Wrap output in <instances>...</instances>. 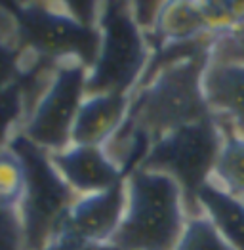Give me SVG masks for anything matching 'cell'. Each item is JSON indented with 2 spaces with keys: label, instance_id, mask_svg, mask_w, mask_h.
<instances>
[{
  "label": "cell",
  "instance_id": "1",
  "mask_svg": "<svg viewBox=\"0 0 244 250\" xmlns=\"http://www.w3.org/2000/svg\"><path fill=\"white\" fill-rule=\"evenodd\" d=\"M208 56L210 52L168 63L138 84L124 123L103 146L124 174L138 167L151 144L163 136L210 117L203 92Z\"/></svg>",
  "mask_w": 244,
  "mask_h": 250
},
{
  "label": "cell",
  "instance_id": "2",
  "mask_svg": "<svg viewBox=\"0 0 244 250\" xmlns=\"http://www.w3.org/2000/svg\"><path fill=\"white\" fill-rule=\"evenodd\" d=\"M126 208L113 245L119 250H174L189 220L182 189L168 176L134 168L124 178Z\"/></svg>",
  "mask_w": 244,
  "mask_h": 250
},
{
  "label": "cell",
  "instance_id": "3",
  "mask_svg": "<svg viewBox=\"0 0 244 250\" xmlns=\"http://www.w3.org/2000/svg\"><path fill=\"white\" fill-rule=\"evenodd\" d=\"M100 48L88 69V94L132 96L153 56L147 35L134 20L130 2H100Z\"/></svg>",
  "mask_w": 244,
  "mask_h": 250
},
{
  "label": "cell",
  "instance_id": "4",
  "mask_svg": "<svg viewBox=\"0 0 244 250\" xmlns=\"http://www.w3.org/2000/svg\"><path fill=\"white\" fill-rule=\"evenodd\" d=\"M224 138V128L210 115L151 144L136 168L168 176L182 189L189 216L201 214L199 195L212 182Z\"/></svg>",
  "mask_w": 244,
  "mask_h": 250
},
{
  "label": "cell",
  "instance_id": "5",
  "mask_svg": "<svg viewBox=\"0 0 244 250\" xmlns=\"http://www.w3.org/2000/svg\"><path fill=\"white\" fill-rule=\"evenodd\" d=\"M12 147L23 161L25 186L18 205L27 249L42 250L58 237L73 203L79 199L52 165L50 153L18 134Z\"/></svg>",
  "mask_w": 244,
  "mask_h": 250
},
{
  "label": "cell",
  "instance_id": "6",
  "mask_svg": "<svg viewBox=\"0 0 244 250\" xmlns=\"http://www.w3.org/2000/svg\"><path fill=\"white\" fill-rule=\"evenodd\" d=\"M21 31V50L50 63H81L86 69L98 56V25L81 21L67 2H35L14 8Z\"/></svg>",
  "mask_w": 244,
  "mask_h": 250
},
{
  "label": "cell",
  "instance_id": "7",
  "mask_svg": "<svg viewBox=\"0 0 244 250\" xmlns=\"http://www.w3.org/2000/svg\"><path fill=\"white\" fill-rule=\"evenodd\" d=\"M86 94L88 69L81 63H58L20 134L46 153H58L69 147Z\"/></svg>",
  "mask_w": 244,
  "mask_h": 250
},
{
  "label": "cell",
  "instance_id": "8",
  "mask_svg": "<svg viewBox=\"0 0 244 250\" xmlns=\"http://www.w3.org/2000/svg\"><path fill=\"white\" fill-rule=\"evenodd\" d=\"M203 92L210 115L224 132L244 140V58L210 48Z\"/></svg>",
  "mask_w": 244,
  "mask_h": 250
},
{
  "label": "cell",
  "instance_id": "9",
  "mask_svg": "<svg viewBox=\"0 0 244 250\" xmlns=\"http://www.w3.org/2000/svg\"><path fill=\"white\" fill-rule=\"evenodd\" d=\"M124 208V182L100 193L79 197L67 212L58 235H67L92 245H109L121 228Z\"/></svg>",
  "mask_w": 244,
  "mask_h": 250
},
{
  "label": "cell",
  "instance_id": "10",
  "mask_svg": "<svg viewBox=\"0 0 244 250\" xmlns=\"http://www.w3.org/2000/svg\"><path fill=\"white\" fill-rule=\"evenodd\" d=\"M52 165L77 197L94 195L124 182L126 174L117 167L103 147L71 144L50 153Z\"/></svg>",
  "mask_w": 244,
  "mask_h": 250
},
{
  "label": "cell",
  "instance_id": "11",
  "mask_svg": "<svg viewBox=\"0 0 244 250\" xmlns=\"http://www.w3.org/2000/svg\"><path fill=\"white\" fill-rule=\"evenodd\" d=\"M130 107V96L96 92L86 94L73 126L71 144L103 147L122 126Z\"/></svg>",
  "mask_w": 244,
  "mask_h": 250
},
{
  "label": "cell",
  "instance_id": "12",
  "mask_svg": "<svg viewBox=\"0 0 244 250\" xmlns=\"http://www.w3.org/2000/svg\"><path fill=\"white\" fill-rule=\"evenodd\" d=\"M216 37L204 14L203 2H163L153 33L147 37L153 50L170 42H187Z\"/></svg>",
  "mask_w": 244,
  "mask_h": 250
},
{
  "label": "cell",
  "instance_id": "13",
  "mask_svg": "<svg viewBox=\"0 0 244 250\" xmlns=\"http://www.w3.org/2000/svg\"><path fill=\"white\" fill-rule=\"evenodd\" d=\"M199 207L214 222L233 250H244V201L206 186L199 195Z\"/></svg>",
  "mask_w": 244,
  "mask_h": 250
},
{
  "label": "cell",
  "instance_id": "14",
  "mask_svg": "<svg viewBox=\"0 0 244 250\" xmlns=\"http://www.w3.org/2000/svg\"><path fill=\"white\" fill-rule=\"evenodd\" d=\"M224 146L212 174V186L244 201V140L224 132Z\"/></svg>",
  "mask_w": 244,
  "mask_h": 250
},
{
  "label": "cell",
  "instance_id": "15",
  "mask_svg": "<svg viewBox=\"0 0 244 250\" xmlns=\"http://www.w3.org/2000/svg\"><path fill=\"white\" fill-rule=\"evenodd\" d=\"M27 105L20 79L0 90V151L12 146L14 138L23 128Z\"/></svg>",
  "mask_w": 244,
  "mask_h": 250
},
{
  "label": "cell",
  "instance_id": "16",
  "mask_svg": "<svg viewBox=\"0 0 244 250\" xmlns=\"http://www.w3.org/2000/svg\"><path fill=\"white\" fill-rule=\"evenodd\" d=\"M174 250H233L214 222L204 214L189 216L182 239Z\"/></svg>",
  "mask_w": 244,
  "mask_h": 250
},
{
  "label": "cell",
  "instance_id": "17",
  "mask_svg": "<svg viewBox=\"0 0 244 250\" xmlns=\"http://www.w3.org/2000/svg\"><path fill=\"white\" fill-rule=\"evenodd\" d=\"M25 186L23 161L10 146L0 151V207L18 208Z\"/></svg>",
  "mask_w": 244,
  "mask_h": 250
},
{
  "label": "cell",
  "instance_id": "18",
  "mask_svg": "<svg viewBox=\"0 0 244 250\" xmlns=\"http://www.w3.org/2000/svg\"><path fill=\"white\" fill-rule=\"evenodd\" d=\"M0 250H29L18 208L0 207Z\"/></svg>",
  "mask_w": 244,
  "mask_h": 250
},
{
  "label": "cell",
  "instance_id": "19",
  "mask_svg": "<svg viewBox=\"0 0 244 250\" xmlns=\"http://www.w3.org/2000/svg\"><path fill=\"white\" fill-rule=\"evenodd\" d=\"M0 46L21 50V31L18 16L12 8L0 4Z\"/></svg>",
  "mask_w": 244,
  "mask_h": 250
},
{
  "label": "cell",
  "instance_id": "20",
  "mask_svg": "<svg viewBox=\"0 0 244 250\" xmlns=\"http://www.w3.org/2000/svg\"><path fill=\"white\" fill-rule=\"evenodd\" d=\"M161 6H163V2H130L134 20H136V23L140 25V29H142L147 37L155 29V23H157V18H159Z\"/></svg>",
  "mask_w": 244,
  "mask_h": 250
},
{
  "label": "cell",
  "instance_id": "21",
  "mask_svg": "<svg viewBox=\"0 0 244 250\" xmlns=\"http://www.w3.org/2000/svg\"><path fill=\"white\" fill-rule=\"evenodd\" d=\"M42 250H119L113 245H92V243H84L77 241L73 237L67 235H58L56 239H52Z\"/></svg>",
  "mask_w": 244,
  "mask_h": 250
},
{
  "label": "cell",
  "instance_id": "22",
  "mask_svg": "<svg viewBox=\"0 0 244 250\" xmlns=\"http://www.w3.org/2000/svg\"><path fill=\"white\" fill-rule=\"evenodd\" d=\"M227 37H229V41L233 42L235 50L244 58V23L233 27V29H229L227 31Z\"/></svg>",
  "mask_w": 244,
  "mask_h": 250
}]
</instances>
